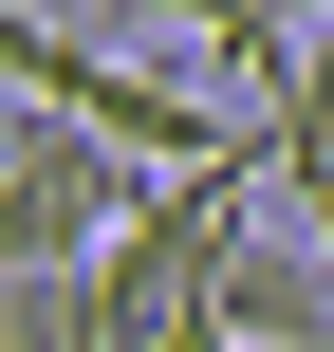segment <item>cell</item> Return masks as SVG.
Segmentation results:
<instances>
[{"label": "cell", "instance_id": "obj_6", "mask_svg": "<svg viewBox=\"0 0 334 352\" xmlns=\"http://www.w3.org/2000/svg\"><path fill=\"white\" fill-rule=\"evenodd\" d=\"M298 19H334V0H298Z\"/></svg>", "mask_w": 334, "mask_h": 352}, {"label": "cell", "instance_id": "obj_5", "mask_svg": "<svg viewBox=\"0 0 334 352\" xmlns=\"http://www.w3.org/2000/svg\"><path fill=\"white\" fill-rule=\"evenodd\" d=\"M149 352H260V334H223V316H186V334H149Z\"/></svg>", "mask_w": 334, "mask_h": 352}, {"label": "cell", "instance_id": "obj_3", "mask_svg": "<svg viewBox=\"0 0 334 352\" xmlns=\"http://www.w3.org/2000/svg\"><path fill=\"white\" fill-rule=\"evenodd\" d=\"M0 352H112L93 278H74V260H19V278H0Z\"/></svg>", "mask_w": 334, "mask_h": 352}, {"label": "cell", "instance_id": "obj_2", "mask_svg": "<svg viewBox=\"0 0 334 352\" xmlns=\"http://www.w3.org/2000/svg\"><path fill=\"white\" fill-rule=\"evenodd\" d=\"M205 316L223 334H260V352H334V260H316V223L279 204V223H242L223 241V278H205Z\"/></svg>", "mask_w": 334, "mask_h": 352}, {"label": "cell", "instance_id": "obj_1", "mask_svg": "<svg viewBox=\"0 0 334 352\" xmlns=\"http://www.w3.org/2000/svg\"><path fill=\"white\" fill-rule=\"evenodd\" d=\"M130 186H149V167H130L93 111L19 93V111H0V278H19V260H93V241L130 223Z\"/></svg>", "mask_w": 334, "mask_h": 352}, {"label": "cell", "instance_id": "obj_4", "mask_svg": "<svg viewBox=\"0 0 334 352\" xmlns=\"http://www.w3.org/2000/svg\"><path fill=\"white\" fill-rule=\"evenodd\" d=\"M279 167H334V19H298V74H279Z\"/></svg>", "mask_w": 334, "mask_h": 352}]
</instances>
